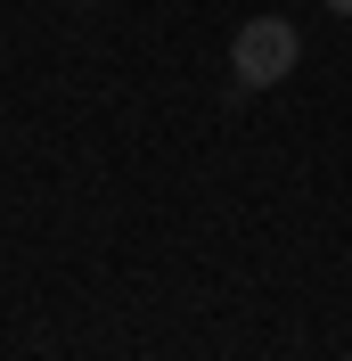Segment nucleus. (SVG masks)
Masks as SVG:
<instances>
[{
	"label": "nucleus",
	"instance_id": "1",
	"mask_svg": "<svg viewBox=\"0 0 352 361\" xmlns=\"http://www.w3.org/2000/svg\"><path fill=\"white\" fill-rule=\"evenodd\" d=\"M303 66V33L287 17H246L238 42H230V74H238V90H270L287 82V74Z\"/></svg>",
	"mask_w": 352,
	"mask_h": 361
},
{
	"label": "nucleus",
	"instance_id": "2",
	"mask_svg": "<svg viewBox=\"0 0 352 361\" xmlns=\"http://www.w3.org/2000/svg\"><path fill=\"white\" fill-rule=\"evenodd\" d=\"M328 17H352V0H328Z\"/></svg>",
	"mask_w": 352,
	"mask_h": 361
}]
</instances>
